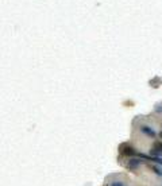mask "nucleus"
I'll return each mask as SVG.
<instances>
[{
  "label": "nucleus",
  "mask_w": 162,
  "mask_h": 186,
  "mask_svg": "<svg viewBox=\"0 0 162 186\" xmlns=\"http://www.w3.org/2000/svg\"><path fill=\"white\" fill-rule=\"evenodd\" d=\"M111 186H124V185H123V183H122V182H113Z\"/></svg>",
  "instance_id": "nucleus-7"
},
{
  "label": "nucleus",
  "mask_w": 162,
  "mask_h": 186,
  "mask_svg": "<svg viewBox=\"0 0 162 186\" xmlns=\"http://www.w3.org/2000/svg\"><path fill=\"white\" fill-rule=\"evenodd\" d=\"M150 155H153V156H162V151H161V150H158V148H155V147H154L153 150L150 151Z\"/></svg>",
  "instance_id": "nucleus-4"
},
{
  "label": "nucleus",
  "mask_w": 162,
  "mask_h": 186,
  "mask_svg": "<svg viewBox=\"0 0 162 186\" xmlns=\"http://www.w3.org/2000/svg\"><path fill=\"white\" fill-rule=\"evenodd\" d=\"M151 169H153L154 173H157L158 175H161V177H162V169H161V167H158V166H151Z\"/></svg>",
  "instance_id": "nucleus-5"
},
{
  "label": "nucleus",
  "mask_w": 162,
  "mask_h": 186,
  "mask_svg": "<svg viewBox=\"0 0 162 186\" xmlns=\"http://www.w3.org/2000/svg\"><path fill=\"white\" fill-rule=\"evenodd\" d=\"M140 163H142V161H140V159L132 158V159H130V162H128V167L131 170H134V169H136V167H139Z\"/></svg>",
  "instance_id": "nucleus-3"
},
{
  "label": "nucleus",
  "mask_w": 162,
  "mask_h": 186,
  "mask_svg": "<svg viewBox=\"0 0 162 186\" xmlns=\"http://www.w3.org/2000/svg\"><path fill=\"white\" fill-rule=\"evenodd\" d=\"M154 147L162 151V142H155V143H154Z\"/></svg>",
  "instance_id": "nucleus-6"
},
{
  "label": "nucleus",
  "mask_w": 162,
  "mask_h": 186,
  "mask_svg": "<svg viewBox=\"0 0 162 186\" xmlns=\"http://www.w3.org/2000/svg\"><path fill=\"white\" fill-rule=\"evenodd\" d=\"M140 131H142L143 134H146L147 136H150V137H155L157 136L155 131H154V129H151L150 127H147V125H143L142 128H140Z\"/></svg>",
  "instance_id": "nucleus-2"
},
{
  "label": "nucleus",
  "mask_w": 162,
  "mask_h": 186,
  "mask_svg": "<svg viewBox=\"0 0 162 186\" xmlns=\"http://www.w3.org/2000/svg\"><path fill=\"white\" fill-rule=\"evenodd\" d=\"M159 136H161V137H162V132H159Z\"/></svg>",
  "instance_id": "nucleus-8"
},
{
  "label": "nucleus",
  "mask_w": 162,
  "mask_h": 186,
  "mask_svg": "<svg viewBox=\"0 0 162 186\" xmlns=\"http://www.w3.org/2000/svg\"><path fill=\"white\" fill-rule=\"evenodd\" d=\"M120 154L122 155H124V156H135L136 155V151H135L131 146H128L126 143V144L120 146Z\"/></svg>",
  "instance_id": "nucleus-1"
}]
</instances>
